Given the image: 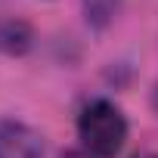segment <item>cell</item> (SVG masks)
Returning <instances> with one entry per match:
<instances>
[{"label":"cell","mask_w":158,"mask_h":158,"mask_svg":"<svg viewBox=\"0 0 158 158\" xmlns=\"http://www.w3.org/2000/svg\"><path fill=\"white\" fill-rule=\"evenodd\" d=\"M77 136H81V143L90 155L112 158L121 152V146L127 139V118L121 115V109L115 102L96 99L77 118Z\"/></svg>","instance_id":"6da1fadb"},{"label":"cell","mask_w":158,"mask_h":158,"mask_svg":"<svg viewBox=\"0 0 158 158\" xmlns=\"http://www.w3.org/2000/svg\"><path fill=\"white\" fill-rule=\"evenodd\" d=\"M0 158H44V136L22 121H0Z\"/></svg>","instance_id":"7a4b0ae2"},{"label":"cell","mask_w":158,"mask_h":158,"mask_svg":"<svg viewBox=\"0 0 158 158\" xmlns=\"http://www.w3.org/2000/svg\"><path fill=\"white\" fill-rule=\"evenodd\" d=\"M62 158H90V155H87V152H65Z\"/></svg>","instance_id":"3957f363"},{"label":"cell","mask_w":158,"mask_h":158,"mask_svg":"<svg viewBox=\"0 0 158 158\" xmlns=\"http://www.w3.org/2000/svg\"><path fill=\"white\" fill-rule=\"evenodd\" d=\"M136 158H158V155H152V152H143V155H136Z\"/></svg>","instance_id":"277c9868"}]
</instances>
